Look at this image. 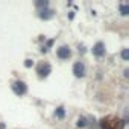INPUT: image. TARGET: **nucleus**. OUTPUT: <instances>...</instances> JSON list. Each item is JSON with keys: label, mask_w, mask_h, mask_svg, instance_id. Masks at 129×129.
<instances>
[{"label": "nucleus", "mask_w": 129, "mask_h": 129, "mask_svg": "<svg viewBox=\"0 0 129 129\" xmlns=\"http://www.w3.org/2000/svg\"><path fill=\"white\" fill-rule=\"evenodd\" d=\"M78 126H79V127L87 126V118H85V117H79V118H78Z\"/></svg>", "instance_id": "obj_7"}, {"label": "nucleus", "mask_w": 129, "mask_h": 129, "mask_svg": "<svg viewBox=\"0 0 129 129\" xmlns=\"http://www.w3.org/2000/svg\"><path fill=\"white\" fill-rule=\"evenodd\" d=\"M40 15H41V18H50L53 14H52V11H41Z\"/></svg>", "instance_id": "obj_8"}, {"label": "nucleus", "mask_w": 129, "mask_h": 129, "mask_svg": "<svg viewBox=\"0 0 129 129\" xmlns=\"http://www.w3.org/2000/svg\"><path fill=\"white\" fill-rule=\"evenodd\" d=\"M121 58H123L124 61H127V49H124V50L121 52Z\"/></svg>", "instance_id": "obj_10"}, {"label": "nucleus", "mask_w": 129, "mask_h": 129, "mask_svg": "<svg viewBox=\"0 0 129 129\" xmlns=\"http://www.w3.org/2000/svg\"><path fill=\"white\" fill-rule=\"evenodd\" d=\"M56 55H58V58H59V59H69V58H70V55H72L70 47H69V46H61V47L58 49Z\"/></svg>", "instance_id": "obj_1"}, {"label": "nucleus", "mask_w": 129, "mask_h": 129, "mask_svg": "<svg viewBox=\"0 0 129 129\" xmlns=\"http://www.w3.org/2000/svg\"><path fill=\"white\" fill-rule=\"evenodd\" d=\"M120 11H121L123 15H126L127 11H129V6H127V5H120Z\"/></svg>", "instance_id": "obj_9"}, {"label": "nucleus", "mask_w": 129, "mask_h": 129, "mask_svg": "<svg viewBox=\"0 0 129 129\" xmlns=\"http://www.w3.org/2000/svg\"><path fill=\"white\" fill-rule=\"evenodd\" d=\"M47 5H49L47 2H37V6H44V8H46Z\"/></svg>", "instance_id": "obj_11"}, {"label": "nucleus", "mask_w": 129, "mask_h": 129, "mask_svg": "<svg viewBox=\"0 0 129 129\" xmlns=\"http://www.w3.org/2000/svg\"><path fill=\"white\" fill-rule=\"evenodd\" d=\"M73 73H75L76 78H82V76L85 75V66H84L81 61L75 62V66H73Z\"/></svg>", "instance_id": "obj_2"}, {"label": "nucleus", "mask_w": 129, "mask_h": 129, "mask_svg": "<svg viewBox=\"0 0 129 129\" xmlns=\"http://www.w3.org/2000/svg\"><path fill=\"white\" fill-rule=\"evenodd\" d=\"M12 88H14V91H15L17 94H20V96L26 94V91H27V88H26V84H24V82H21V81H17V82L12 85Z\"/></svg>", "instance_id": "obj_3"}, {"label": "nucleus", "mask_w": 129, "mask_h": 129, "mask_svg": "<svg viewBox=\"0 0 129 129\" xmlns=\"http://www.w3.org/2000/svg\"><path fill=\"white\" fill-rule=\"evenodd\" d=\"M93 53L96 55V56H103L105 55V44L103 43H97L94 47H93Z\"/></svg>", "instance_id": "obj_5"}, {"label": "nucleus", "mask_w": 129, "mask_h": 129, "mask_svg": "<svg viewBox=\"0 0 129 129\" xmlns=\"http://www.w3.org/2000/svg\"><path fill=\"white\" fill-rule=\"evenodd\" d=\"M64 114H66V109H64L62 106L56 108V111H55V115H56L58 118H64Z\"/></svg>", "instance_id": "obj_6"}, {"label": "nucleus", "mask_w": 129, "mask_h": 129, "mask_svg": "<svg viewBox=\"0 0 129 129\" xmlns=\"http://www.w3.org/2000/svg\"><path fill=\"white\" fill-rule=\"evenodd\" d=\"M32 64H34V62H32L30 59H26V62H24V66H26V67H30Z\"/></svg>", "instance_id": "obj_12"}, {"label": "nucleus", "mask_w": 129, "mask_h": 129, "mask_svg": "<svg viewBox=\"0 0 129 129\" xmlns=\"http://www.w3.org/2000/svg\"><path fill=\"white\" fill-rule=\"evenodd\" d=\"M50 72H52V67H50V64H47V62L44 64V62H43V64H40V66H38V75H40L41 78L47 76Z\"/></svg>", "instance_id": "obj_4"}]
</instances>
